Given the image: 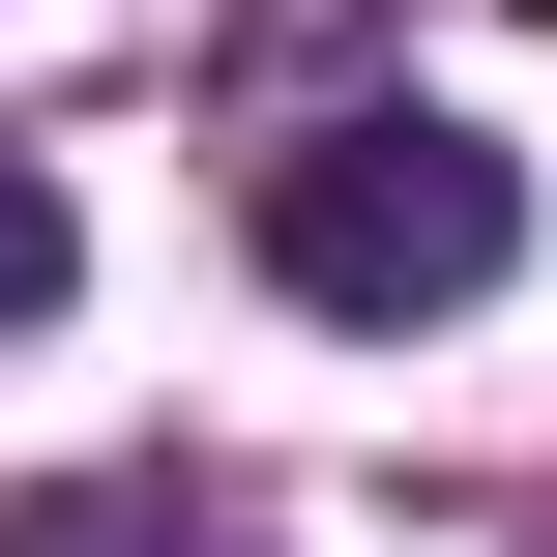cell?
<instances>
[{"label":"cell","mask_w":557,"mask_h":557,"mask_svg":"<svg viewBox=\"0 0 557 557\" xmlns=\"http://www.w3.org/2000/svg\"><path fill=\"white\" fill-rule=\"evenodd\" d=\"M499 264H529V176H499L441 88H352V117L264 147V294H294V323H470Z\"/></svg>","instance_id":"obj_1"},{"label":"cell","mask_w":557,"mask_h":557,"mask_svg":"<svg viewBox=\"0 0 557 557\" xmlns=\"http://www.w3.org/2000/svg\"><path fill=\"white\" fill-rule=\"evenodd\" d=\"M0 557H264L206 470H59V499H0Z\"/></svg>","instance_id":"obj_2"},{"label":"cell","mask_w":557,"mask_h":557,"mask_svg":"<svg viewBox=\"0 0 557 557\" xmlns=\"http://www.w3.org/2000/svg\"><path fill=\"white\" fill-rule=\"evenodd\" d=\"M59 264H88V235H59V147H0V352L59 323Z\"/></svg>","instance_id":"obj_3"}]
</instances>
